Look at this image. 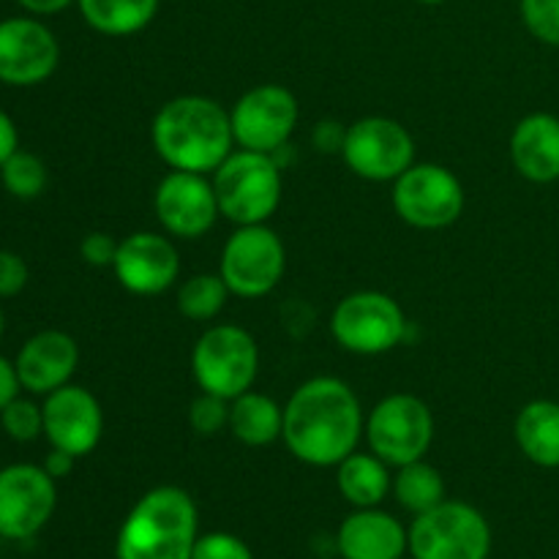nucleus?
<instances>
[{
    "mask_svg": "<svg viewBox=\"0 0 559 559\" xmlns=\"http://www.w3.org/2000/svg\"><path fill=\"white\" fill-rule=\"evenodd\" d=\"M44 437L49 448L82 459L98 448L104 437V409L87 388L69 385L58 388L44 396Z\"/></svg>",
    "mask_w": 559,
    "mask_h": 559,
    "instance_id": "obj_16",
    "label": "nucleus"
},
{
    "mask_svg": "<svg viewBox=\"0 0 559 559\" xmlns=\"http://www.w3.org/2000/svg\"><path fill=\"white\" fill-rule=\"evenodd\" d=\"M60 44L36 16L0 22V85L36 87L58 71Z\"/></svg>",
    "mask_w": 559,
    "mask_h": 559,
    "instance_id": "obj_15",
    "label": "nucleus"
},
{
    "mask_svg": "<svg viewBox=\"0 0 559 559\" xmlns=\"http://www.w3.org/2000/svg\"><path fill=\"white\" fill-rule=\"evenodd\" d=\"M284 407L260 391H246L229 402V435L246 448H267L282 440Z\"/></svg>",
    "mask_w": 559,
    "mask_h": 559,
    "instance_id": "obj_22",
    "label": "nucleus"
},
{
    "mask_svg": "<svg viewBox=\"0 0 559 559\" xmlns=\"http://www.w3.org/2000/svg\"><path fill=\"white\" fill-rule=\"evenodd\" d=\"M366 431L364 407L338 377H311L284 404L282 440L309 467H336Z\"/></svg>",
    "mask_w": 559,
    "mask_h": 559,
    "instance_id": "obj_1",
    "label": "nucleus"
},
{
    "mask_svg": "<svg viewBox=\"0 0 559 559\" xmlns=\"http://www.w3.org/2000/svg\"><path fill=\"white\" fill-rule=\"evenodd\" d=\"M31 16H52L74 5L76 0H16Z\"/></svg>",
    "mask_w": 559,
    "mask_h": 559,
    "instance_id": "obj_38",
    "label": "nucleus"
},
{
    "mask_svg": "<svg viewBox=\"0 0 559 559\" xmlns=\"http://www.w3.org/2000/svg\"><path fill=\"white\" fill-rule=\"evenodd\" d=\"M519 14L530 36L546 47H559V0H522Z\"/></svg>",
    "mask_w": 559,
    "mask_h": 559,
    "instance_id": "obj_29",
    "label": "nucleus"
},
{
    "mask_svg": "<svg viewBox=\"0 0 559 559\" xmlns=\"http://www.w3.org/2000/svg\"><path fill=\"white\" fill-rule=\"evenodd\" d=\"M513 440L524 459L544 469H559V402L533 399L513 420Z\"/></svg>",
    "mask_w": 559,
    "mask_h": 559,
    "instance_id": "obj_21",
    "label": "nucleus"
},
{
    "mask_svg": "<svg viewBox=\"0 0 559 559\" xmlns=\"http://www.w3.org/2000/svg\"><path fill=\"white\" fill-rule=\"evenodd\" d=\"M14 366L22 391L31 396H49L71 382L80 366V347L74 336L63 331H38L22 344Z\"/></svg>",
    "mask_w": 559,
    "mask_h": 559,
    "instance_id": "obj_18",
    "label": "nucleus"
},
{
    "mask_svg": "<svg viewBox=\"0 0 559 559\" xmlns=\"http://www.w3.org/2000/svg\"><path fill=\"white\" fill-rule=\"evenodd\" d=\"M287 271V249L267 224H246L227 238L218 273L238 298H265L282 284Z\"/></svg>",
    "mask_w": 559,
    "mask_h": 559,
    "instance_id": "obj_9",
    "label": "nucleus"
},
{
    "mask_svg": "<svg viewBox=\"0 0 559 559\" xmlns=\"http://www.w3.org/2000/svg\"><path fill=\"white\" fill-rule=\"evenodd\" d=\"M511 164L530 183L559 180V118L551 112H530L513 126L508 142Z\"/></svg>",
    "mask_w": 559,
    "mask_h": 559,
    "instance_id": "obj_20",
    "label": "nucleus"
},
{
    "mask_svg": "<svg viewBox=\"0 0 559 559\" xmlns=\"http://www.w3.org/2000/svg\"><path fill=\"white\" fill-rule=\"evenodd\" d=\"M200 538V511L180 486L145 491L126 513L115 540L118 559H191Z\"/></svg>",
    "mask_w": 559,
    "mask_h": 559,
    "instance_id": "obj_3",
    "label": "nucleus"
},
{
    "mask_svg": "<svg viewBox=\"0 0 559 559\" xmlns=\"http://www.w3.org/2000/svg\"><path fill=\"white\" fill-rule=\"evenodd\" d=\"M418 3H424V5H440V3H445V0H418Z\"/></svg>",
    "mask_w": 559,
    "mask_h": 559,
    "instance_id": "obj_40",
    "label": "nucleus"
},
{
    "mask_svg": "<svg viewBox=\"0 0 559 559\" xmlns=\"http://www.w3.org/2000/svg\"><path fill=\"white\" fill-rule=\"evenodd\" d=\"M162 0H76L80 14L102 36L123 38L142 33L158 14Z\"/></svg>",
    "mask_w": 559,
    "mask_h": 559,
    "instance_id": "obj_24",
    "label": "nucleus"
},
{
    "mask_svg": "<svg viewBox=\"0 0 559 559\" xmlns=\"http://www.w3.org/2000/svg\"><path fill=\"white\" fill-rule=\"evenodd\" d=\"M336 551L342 559H402L409 551V533L380 508H355L338 524Z\"/></svg>",
    "mask_w": 559,
    "mask_h": 559,
    "instance_id": "obj_19",
    "label": "nucleus"
},
{
    "mask_svg": "<svg viewBox=\"0 0 559 559\" xmlns=\"http://www.w3.org/2000/svg\"><path fill=\"white\" fill-rule=\"evenodd\" d=\"M336 486L353 508H380L393 489L391 467L377 453L353 451L336 464Z\"/></svg>",
    "mask_w": 559,
    "mask_h": 559,
    "instance_id": "obj_23",
    "label": "nucleus"
},
{
    "mask_svg": "<svg viewBox=\"0 0 559 559\" xmlns=\"http://www.w3.org/2000/svg\"><path fill=\"white\" fill-rule=\"evenodd\" d=\"M31 282V267L16 251L0 249V300L16 298Z\"/></svg>",
    "mask_w": 559,
    "mask_h": 559,
    "instance_id": "obj_32",
    "label": "nucleus"
},
{
    "mask_svg": "<svg viewBox=\"0 0 559 559\" xmlns=\"http://www.w3.org/2000/svg\"><path fill=\"white\" fill-rule=\"evenodd\" d=\"M153 211L164 233L180 240L202 238L222 216L213 180H207V175L183 173V169H169L158 180Z\"/></svg>",
    "mask_w": 559,
    "mask_h": 559,
    "instance_id": "obj_14",
    "label": "nucleus"
},
{
    "mask_svg": "<svg viewBox=\"0 0 559 559\" xmlns=\"http://www.w3.org/2000/svg\"><path fill=\"white\" fill-rule=\"evenodd\" d=\"M229 120H233L235 145L273 156L298 129L300 107L289 87L265 82L238 98V104L229 109Z\"/></svg>",
    "mask_w": 559,
    "mask_h": 559,
    "instance_id": "obj_13",
    "label": "nucleus"
},
{
    "mask_svg": "<svg viewBox=\"0 0 559 559\" xmlns=\"http://www.w3.org/2000/svg\"><path fill=\"white\" fill-rule=\"evenodd\" d=\"M342 158L358 178L393 183L415 164V140L399 120L369 115L347 126Z\"/></svg>",
    "mask_w": 559,
    "mask_h": 559,
    "instance_id": "obj_10",
    "label": "nucleus"
},
{
    "mask_svg": "<svg viewBox=\"0 0 559 559\" xmlns=\"http://www.w3.org/2000/svg\"><path fill=\"white\" fill-rule=\"evenodd\" d=\"M393 207L415 229H445L464 211V186L442 164H413L393 180Z\"/></svg>",
    "mask_w": 559,
    "mask_h": 559,
    "instance_id": "obj_11",
    "label": "nucleus"
},
{
    "mask_svg": "<svg viewBox=\"0 0 559 559\" xmlns=\"http://www.w3.org/2000/svg\"><path fill=\"white\" fill-rule=\"evenodd\" d=\"M344 136H347V126L336 123V120H320L314 126V134H311V142L320 153H342Z\"/></svg>",
    "mask_w": 559,
    "mask_h": 559,
    "instance_id": "obj_34",
    "label": "nucleus"
},
{
    "mask_svg": "<svg viewBox=\"0 0 559 559\" xmlns=\"http://www.w3.org/2000/svg\"><path fill=\"white\" fill-rule=\"evenodd\" d=\"M20 391L22 385H20V377H16L14 360L0 355V413L5 409V404L14 402V399L20 396Z\"/></svg>",
    "mask_w": 559,
    "mask_h": 559,
    "instance_id": "obj_35",
    "label": "nucleus"
},
{
    "mask_svg": "<svg viewBox=\"0 0 559 559\" xmlns=\"http://www.w3.org/2000/svg\"><path fill=\"white\" fill-rule=\"evenodd\" d=\"M0 183H3V189L9 191L14 200H38L49 183L47 164H44L36 153L20 151V147H16V151L5 158L3 167H0Z\"/></svg>",
    "mask_w": 559,
    "mask_h": 559,
    "instance_id": "obj_27",
    "label": "nucleus"
},
{
    "mask_svg": "<svg viewBox=\"0 0 559 559\" xmlns=\"http://www.w3.org/2000/svg\"><path fill=\"white\" fill-rule=\"evenodd\" d=\"M58 508V480L41 464L0 467V538L31 540Z\"/></svg>",
    "mask_w": 559,
    "mask_h": 559,
    "instance_id": "obj_12",
    "label": "nucleus"
},
{
    "mask_svg": "<svg viewBox=\"0 0 559 559\" xmlns=\"http://www.w3.org/2000/svg\"><path fill=\"white\" fill-rule=\"evenodd\" d=\"M74 464H76V456H71V453H66V451H58V448H49V453H47V459H44L41 467L47 469L55 480H60V478H69L71 469H74Z\"/></svg>",
    "mask_w": 559,
    "mask_h": 559,
    "instance_id": "obj_36",
    "label": "nucleus"
},
{
    "mask_svg": "<svg viewBox=\"0 0 559 559\" xmlns=\"http://www.w3.org/2000/svg\"><path fill=\"white\" fill-rule=\"evenodd\" d=\"M118 246L120 240H115L109 233H87L80 243V257L91 267H112Z\"/></svg>",
    "mask_w": 559,
    "mask_h": 559,
    "instance_id": "obj_33",
    "label": "nucleus"
},
{
    "mask_svg": "<svg viewBox=\"0 0 559 559\" xmlns=\"http://www.w3.org/2000/svg\"><path fill=\"white\" fill-rule=\"evenodd\" d=\"M369 451L388 467H404L426 459L435 442V413L413 393H391L366 418Z\"/></svg>",
    "mask_w": 559,
    "mask_h": 559,
    "instance_id": "obj_8",
    "label": "nucleus"
},
{
    "mask_svg": "<svg viewBox=\"0 0 559 559\" xmlns=\"http://www.w3.org/2000/svg\"><path fill=\"white\" fill-rule=\"evenodd\" d=\"M16 147H20V131H16V123L0 109V167H3V162L16 151Z\"/></svg>",
    "mask_w": 559,
    "mask_h": 559,
    "instance_id": "obj_37",
    "label": "nucleus"
},
{
    "mask_svg": "<svg viewBox=\"0 0 559 559\" xmlns=\"http://www.w3.org/2000/svg\"><path fill=\"white\" fill-rule=\"evenodd\" d=\"M191 374L200 391L222 399H238L251 391L260 374V347L246 328L211 325L191 349Z\"/></svg>",
    "mask_w": 559,
    "mask_h": 559,
    "instance_id": "obj_5",
    "label": "nucleus"
},
{
    "mask_svg": "<svg viewBox=\"0 0 559 559\" xmlns=\"http://www.w3.org/2000/svg\"><path fill=\"white\" fill-rule=\"evenodd\" d=\"M413 559H489L491 527L484 513L462 500H445L407 527Z\"/></svg>",
    "mask_w": 559,
    "mask_h": 559,
    "instance_id": "obj_6",
    "label": "nucleus"
},
{
    "mask_svg": "<svg viewBox=\"0 0 559 559\" xmlns=\"http://www.w3.org/2000/svg\"><path fill=\"white\" fill-rule=\"evenodd\" d=\"M229 287L222 273H197L186 278L175 293L178 311L191 322H211L224 311L229 298Z\"/></svg>",
    "mask_w": 559,
    "mask_h": 559,
    "instance_id": "obj_26",
    "label": "nucleus"
},
{
    "mask_svg": "<svg viewBox=\"0 0 559 559\" xmlns=\"http://www.w3.org/2000/svg\"><path fill=\"white\" fill-rule=\"evenodd\" d=\"M191 559H254L249 544L233 533L200 535L191 551Z\"/></svg>",
    "mask_w": 559,
    "mask_h": 559,
    "instance_id": "obj_31",
    "label": "nucleus"
},
{
    "mask_svg": "<svg viewBox=\"0 0 559 559\" xmlns=\"http://www.w3.org/2000/svg\"><path fill=\"white\" fill-rule=\"evenodd\" d=\"M189 426L200 437H213L229 429V399L213 396L200 391V396L189 404Z\"/></svg>",
    "mask_w": 559,
    "mask_h": 559,
    "instance_id": "obj_30",
    "label": "nucleus"
},
{
    "mask_svg": "<svg viewBox=\"0 0 559 559\" xmlns=\"http://www.w3.org/2000/svg\"><path fill=\"white\" fill-rule=\"evenodd\" d=\"M112 271L126 293L151 298L178 282L180 257L169 235L131 233L120 240Z\"/></svg>",
    "mask_w": 559,
    "mask_h": 559,
    "instance_id": "obj_17",
    "label": "nucleus"
},
{
    "mask_svg": "<svg viewBox=\"0 0 559 559\" xmlns=\"http://www.w3.org/2000/svg\"><path fill=\"white\" fill-rule=\"evenodd\" d=\"M0 426H3L5 437L14 442H36L44 437V409L33 399L16 396L14 402L5 404L0 413Z\"/></svg>",
    "mask_w": 559,
    "mask_h": 559,
    "instance_id": "obj_28",
    "label": "nucleus"
},
{
    "mask_svg": "<svg viewBox=\"0 0 559 559\" xmlns=\"http://www.w3.org/2000/svg\"><path fill=\"white\" fill-rule=\"evenodd\" d=\"M151 142L169 169L213 175L235 151L233 120L216 98L186 93L162 104L151 123Z\"/></svg>",
    "mask_w": 559,
    "mask_h": 559,
    "instance_id": "obj_2",
    "label": "nucleus"
},
{
    "mask_svg": "<svg viewBox=\"0 0 559 559\" xmlns=\"http://www.w3.org/2000/svg\"><path fill=\"white\" fill-rule=\"evenodd\" d=\"M3 333H5V311L3 306H0V338H3Z\"/></svg>",
    "mask_w": 559,
    "mask_h": 559,
    "instance_id": "obj_39",
    "label": "nucleus"
},
{
    "mask_svg": "<svg viewBox=\"0 0 559 559\" xmlns=\"http://www.w3.org/2000/svg\"><path fill=\"white\" fill-rule=\"evenodd\" d=\"M282 169L271 153L235 147L213 173L218 211L235 227L267 224L282 205Z\"/></svg>",
    "mask_w": 559,
    "mask_h": 559,
    "instance_id": "obj_4",
    "label": "nucleus"
},
{
    "mask_svg": "<svg viewBox=\"0 0 559 559\" xmlns=\"http://www.w3.org/2000/svg\"><path fill=\"white\" fill-rule=\"evenodd\" d=\"M391 491L404 511L420 516V513L445 502V478H442L435 464L420 459V462L396 467Z\"/></svg>",
    "mask_w": 559,
    "mask_h": 559,
    "instance_id": "obj_25",
    "label": "nucleus"
},
{
    "mask_svg": "<svg viewBox=\"0 0 559 559\" xmlns=\"http://www.w3.org/2000/svg\"><path fill=\"white\" fill-rule=\"evenodd\" d=\"M331 333L353 355H385L407 336V317L396 298L380 289H358L336 304Z\"/></svg>",
    "mask_w": 559,
    "mask_h": 559,
    "instance_id": "obj_7",
    "label": "nucleus"
}]
</instances>
